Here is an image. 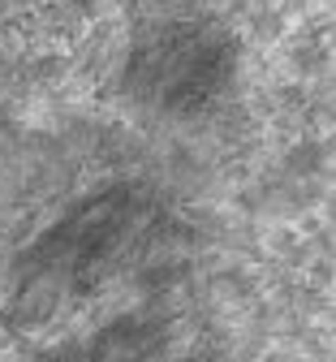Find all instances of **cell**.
I'll return each mask as SVG.
<instances>
[]
</instances>
